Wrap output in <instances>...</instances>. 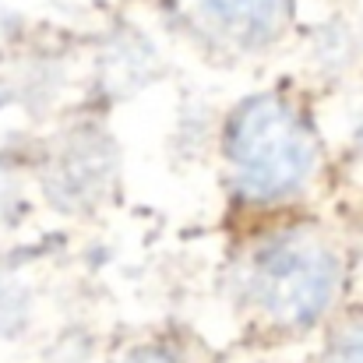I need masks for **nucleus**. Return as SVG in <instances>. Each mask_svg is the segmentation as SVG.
Listing matches in <instances>:
<instances>
[{"instance_id":"obj_2","label":"nucleus","mask_w":363,"mask_h":363,"mask_svg":"<svg viewBox=\"0 0 363 363\" xmlns=\"http://www.w3.org/2000/svg\"><path fill=\"white\" fill-rule=\"evenodd\" d=\"M216 169L226 201L247 223L300 212L325 169L307 99L289 85H268L233 103L216 138Z\"/></svg>"},{"instance_id":"obj_3","label":"nucleus","mask_w":363,"mask_h":363,"mask_svg":"<svg viewBox=\"0 0 363 363\" xmlns=\"http://www.w3.org/2000/svg\"><path fill=\"white\" fill-rule=\"evenodd\" d=\"M173 25L208 57L250 64L272 57L293 28V0H162Z\"/></svg>"},{"instance_id":"obj_4","label":"nucleus","mask_w":363,"mask_h":363,"mask_svg":"<svg viewBox=\"0 0 363 363\" xmlns=\"http://www.w3.org/2000/svg\"><path fill=\"white\" fill-rule=\"evenodd\" d=\"M121 177V152L103 123L78 121L43 145L35 162L39 194L53 212L89 216L103 208Z\"/></svg>"},{"instance_id":"obj_7","label":"nucleus","mask_w":363,"mask_h":363,"mask_svg":"<svg viewBox=\"0 0 363 363\" xmlns=\"http://www.w3.org/2000/svg\"><path fill=\"white\" fill-rule=\"evenodd\" d=\"M350 177L363 187V113H360V121H357L353 141H350Z\"/></svg>"},{"instance_id":"obj_5","label":"nucleus","mask_w":363,"mask_h":363,"mask_svg":"<svg viewBox=\"0 0 363 363\" xmlns=\"http://www.w3.org/2000/svg\"><path fill=\"white\" fill-rule=\"evenodd\" d=\"M106 363H223L216 350L205 346V339H198L187 328H145L121 339L110 350Z\"/></svg>"},{"instance_id":"obj_1","label":"nucleus","mask_w":363,"mask_h":363,"mask_svg":"<svg viewBox=\"0 0 363 363\" xmlns=\"http://www.w3.org/2000/svg\"><path fill=\"white\" fill-rule=\"evenodd\" d=\"M346 254L300 212L247 223L226 254L223 300L243 346L272 353L318 335L342 303Z\"/></svg>"},{"instance_id":"obj_6","label":"nucleus","mask_w":363,"mask_h":363,"mask_svg":"<svg viewBox=\"0 0 363 363\" xmlns=\"http://www.w3.org/2000/svg\"><path fill=\"white\" fill-rule=\"evenodd\" d=\"M318 335V346L300 363H363V307L339 311Z\"/></svg>"}]
</instances>
